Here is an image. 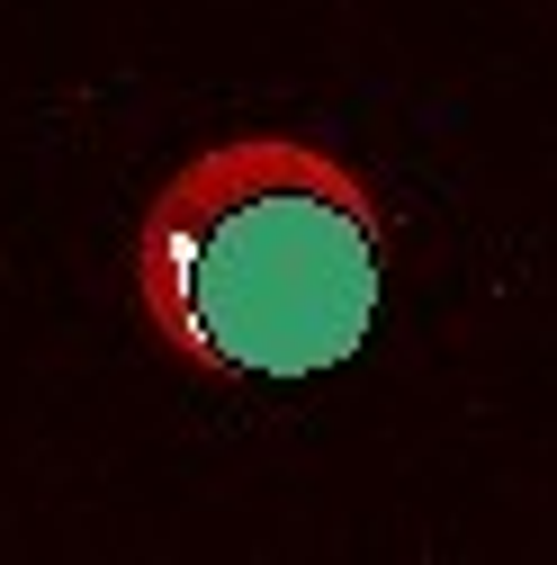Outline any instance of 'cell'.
Returning <instances> with one entry per match:
<instances>
[{
    "mask_svg": "<svg viewBox=\"0 0 557 565\" xmlns=\"http://www.w3.org/2000/svg\"><path fill=\"white\" fill-rule=\"evenodd\" d=\"M126 278L154 341L207 386L341 369L387 297V206L315 135H225L135 216Z\"/></svg>",
    "mask_w": 557,
    "mask_h": 565,
    "instance_id": "1",
    "label": "cell"
}]
</instances>
